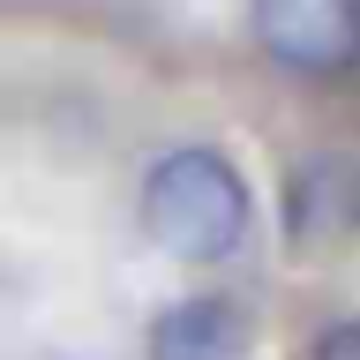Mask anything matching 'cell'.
Here are the masks:
<instances>
[{"mask_svg": "<svg viewBox=\"0 0 360 360\" xmlns=\"http://www.w3.org/2000/svg\"><path fill=\"white\" fill-rule=\"evenodd\" d=\"M248 345H255V323H248V308L225 300V292L173 300V308L150 323V360H248Z\"/></svg>", "mask_w": 360, "mask_h": 360, "instance_id": "3", "label": "cell"}, {"mask_svg": "<svg viewBox=\"0 0 360 360\" xmlns=\"http://www.w3.org/2000/svg\"><path fill=\"white\" fill-rule=\"evenodd\" d=\"M255 45L292 75H345L360 60V8L353 0H248Z\"/></svg>", "mask_w": 360, "mask_h": 360, "instance_id": "2", "label": "cell"}, {"mask_svg": "<svg viewBox=\"0 0 360 360\" xmlns=\"http://www.w3.org/2000/svg\"><path fill=\"white\" fill-rule=\"evenodd\" d=\"M308 360H360V323H330V330L315 338Z\"/></svg>", "mask_w": 360, "mask_h": 360, "instance_id": "4", "label": "cell"}, {"mask_svg": "<svg viewBox=\"0 0 360 360\" xmlns=\"http://www.w3.org/2000/svg\"><path fill=\"white\" fill-rule=\"evenodd\" d=\"M248 180L218 150H165L143 180V233L180 263H225L248 240Z\"/></svg>", "mask_w": 360, "mask_h": 360, "instance_id": "1", "label": "cell"}]
</instances>
